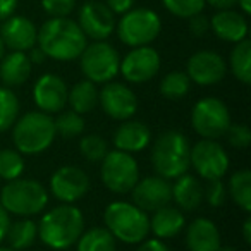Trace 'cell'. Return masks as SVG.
<instances>
[{
    "label": "cell",
    "mask_w": 251,
    "mask_h": 251,
    "mask_svg": "<svg viewBox=\"0 0 251 251\" xmlns=\"http://www.w3.org/2000/svg\"><path fill=\"white\" fill-rule=\"evenodd\" d=\"M36 45L43 50L47 59L69 62L79 59L88 45V38L73 19L50 18L38 28Z\"/></svg>",
    "instance_id": "1"
},
{
    "label": "cell",
    "mask_w": 251,
    "mask_h": 251,
    "mask_svg": "<svg viewBox=\"0 0 251 251\" xmlns=\"http://www.w3.org/2000/svg\"><path fill=\"white\" fill-rule=\"evenodd\" d=\"M84 230V217L77 206L62 205L55 206L42 217L38 224V237L50 250H67Z\"/></svg>",
    "instance_id": "2"
},
{
    "label": "cell",
    "mask_w": 251,
    "mask_h": 251,
    "mask_svg": "<svg viewBox=\"0 0 251 251\" xmlns=\"http://www.w3.org/2000/svg\"><path fill=\"white\" fill-rule=\"evenodd\" d=\"M105 229L126 244H140L150 232V217L134 203L112 201L103 212Z\"/></svg>",
    "instance_id": "3"
},
{
    "label": "cell",
    "mask_w": 251,
    "mask_h": 251,
    "mask_svg": "<svg viewBox=\"0 0 251 251\" xmlns=\"http://www.w3.org/2000/svg\"><path fill=\"white\" fill-rule=\"evenodd\" d=\"M12 141L21 155H38L52 147L57 136L53 117L45 112H28L14 122Z\"/></svg>",
    "instance_id": "4"
},
{
    "label": "cell",
    "mask_w": 251,
    "mask_h": 251,
    "mask_svg": "<svg viewBox=\"0 0 251 251\" xmlns=\"http://www.w3.org/2000/svg\"><path fill=\"white\" fill-rule=\"evenodd\" d=\"M189 140L179 131H165L151 147V165L160 177L176 179L189 171Z\"/></svg>",
    "instance_id": "5"
},
{
    "label": "cell",
    "mask_w": 251,
    "mask_h": 251,
    "mask_svg": "<svg viewBox=\"0 0 251 251\" xmlns=\"http://www.w3.org/2000/svg\"><path fill=\"white\" fill-rule=\"evenodd\" d=\"M49 203V191L36 179H14L0 189V205L7 213L31 217L43 212Z\"/></svg>",
    "instance_id": "6"
},
{
    "label": "cell",
    "mask_w": 251,
    "mask_h": 251,
    "mask_svg": "<svg viewBox=\"0 0 251 251\" xmlns=\"http://www.w3.org/2000/svg\"><path fill=\"white\" fill-rule=\"evenodd\" d=\"M115 31L124 45L145 47L158 38L162 31V19L155 11L148 7H138L124 12L115 23Z\"/></svg>",
    "instance_id": "7"
},
{
    "label": "cell",
    "mask_w": 251,
    "mask_h": 251,
    "mask_svg": "<svg viewBox=\"0 0 251 251\" xmlns=\"http://www.w3.org/2000/svg\"><path fill=\"white\" fill-rule=\"evenodd\" d=\"M79 66L84 79L95 84H105L119 74L121 57L110 43L101 40L84 47L79 55Z\"/></svg>",
    "instance_id": "8"
},
{
    "label": "cell",
    "mask_w": 251,
    "mask_h": 251,
    "mask_svg": "<svg viewBox=\"0 0 251 251\" xmlns=\"http://www.w3.org/2000/svg\"><path fill=\"white\" fill-rule=\"evenodd\" d=\"M100 177L103 186L115 195H126L140 181V167L131 153L121 150L108 151L101 160Z\"/></svg>",
    "instance_id": "9"
},
{
    "label": "cell",
    "mask_w": 251,
    "mask_h": 251,
    "mask_svg": "<svg viewBox=\"0 0 251 251\" xmlns=\"http://www.w3.org/2000/svg\"><path fill=\"white\" fill-rule=\"evenodd\" d=\"M230 124V112L220 98L205 97L193 105L191 126L203 140H219L226 136Z\"/></svg>",
    "instance_id": "10"
},
{
    "label": "cell",
    "mask_w": 251,
    "mask_h": 251,
    "mask_svg": "<svg viewBox=\"0 0 251 251\" xmlns=\"http://www.w3.org/2000/svg\"><path fill=\"white\" fill-rule=\"evenodd\" d=\"M229 155L217 140H200L189 151V167L205 181L222 179L229 171Z\"/></svg>",
    "instance_id": "11"
},
{
    "label": "cell",
    "mask_w": 251,
    "mask_h": 251,
    "mask_svg": "<svg viewBox=\"0 0 251 251\" xmlns=\"http://www.w3.org/2000/svg\"><path fill=\"white\" fill-rule=\"evenodd\" d=\"M160 53L153 47H134L131 52L126 53L124 59H121L119 73L127 83L141 84L153 79L160 71Z\"/></svg>",
    "instance_id": "12"
},
{
    "label": "cell",
    "mask_w": 251,
    "mask_h": 251,
    "mask_svg": "<svg viewBox=\"0 0 251 251\" xmlns=\"http://www.w3.org/2000/svg\"><path fill=\"white\" fill-rule=\"evenodd\" d=\"M50 191L59 201L74 205L90 191V177L77 165H62L50 177Z\"/></svg>",
    "instance_id": "13"
},
{
    "label": "cell",
    "mask_w": 251,
    "mask_h": 251,
    "mask_svg": "<svg viewBox=\"0 0 251 251\" xmlns=\"http://www.w3.org/2000/svg\"><path fill=\"white\" fill-rule=\"evenodd\" d=\"M77 25L84 36L93 42L107 40L115 31V16L100 0H86L77 14Z\"/></svg>",
    "instance_id": "14"
},
{
    "label": "cell",
    "mask_w": 251,
    "mask_h": 251,
    "mask_svg": "<svg viewBox=\"0 0 251 251\" xmlns=\"http://www.w3.org/2000/svg\"><path fill=\"white\" fill-rule=\"evenodd\" d=\"M98 103L114 121H127L138 112V97L122 83L108 81L98 91Z\"/></svg>",
    "instance_id": "15"
},
{
    "label": "cell",
    "mask_w": 251,
    "mask_h": 251,
    "mask_svg": "<svg viewBox=\"0 0 251 251\" xmlns=\"http://www.w3.org/2000/svg\"><path fill=\"white\" fill-rule=\"evenodd\" d=\"M186 74L191 83L200 86H212L226 77L227 64L220 53L213 50H200L189 57Z\"/></svg>",
    "instance_id": "16"
},
{
    "label": "cell",
    "mask_w": 251,
    "mask_h": 251,
    "mask_svg": "<svg viewBox=\"0 0 251 251\" xmlns=\"http://www.w3.org/2000/svg\"><path fill=\"white\" fill-rule=\"evenodd\" d=\"M67 88L66 81L57 74H43L36 79L33 86V100L40 112L45 114H59L67 105Z\"/></svg>",
    "instance_id": "17"
},
{
    "label": "cell",
    "mask_w": 251,
    "mask_h": 251,
    "mask_svg": "<svg viewBox=\"0 0 251 251\" xmlns=\"http://www.w3.org/2000/svg\"><path fill=\"white\" fill-rule=\"evenodd\" d=\"M131 193H133V203L143 212H155L169 205L172 200L171 182L160 176H148L138 181Z\"/></svg>",
    "instance_id": "18"
},
{
    "label": "cell",
    "mask_w": 251,
    "mask_h": 251,
    "mask_svg": "<svg viewBox=\"0 0 251 251\" xmlns=\"http://www.w3.org/2000/svg\"><path fill=\"white\" fill-rule=\"evenodd\" d=\"M36 36H38V28L31 19L25 16L12 14L2 23L0 28V38L5 49L11 52H28L36 45Z\"/></svg>",
    "instance_id": "19"
},
{
    "label": "cell",
    "mask_w": 251,
    "mask_h": 251,
    "mask_svg": "<svg viewBox=\"0 0 251 251\" xmlns=\"http://www.w3.org/2000/svg\"><path fill=\"white\" fill-rule=\"evenodd\" d=\"M210 29L219 40L227 43H239L248 36V21L243 12L234 9L217 11L210 19Z\"/></svg>",
    "instance_id": "20"
},
{
    "label": "cell",
    "mask_w": 251,
    "mask_h": 251,
    "mask_svg": "<svg viewBox=\"0 0 251 251\" xmlns=\"http://www.w3.org/2000/svg\"><path fill=\"white\" fill-rule=\"evenodd\" d=\"M112 140H114L115 150L133 155L145 150L151 143V131L145 122L127 119L115 129Z\"/></svg>",
    "instance_id": "21"
},
{
    "label": "cell",
    "mask_w": 251,
    "mask_h": 251,
    "mask_svg": "<svg viewBox=\"0 0 251 251\" xmlns=\"http://www.w3.org/2000/svg\"><path fill=\"white\" fill-rule=\"evenodd\" d=\"M186 246L189 251H219L222 246L219 227L206 217L195 219L186 227Z\"/></svg>",
    "instance_id": "22"
},
{
    "label": "cell",
    "mask_w": 251,
    "mask_h": 251,
    "mask_svg": "<svg viewBox=\"0 0 251 251\" xmlns=\"http://www.w3.org/2000/svg\"><path fill=\"white\" fill-rule=\"evenodd\" d=\"M172 200L176 201L179 210H186L191 212L196 210L203 203V186L195 176L191 174H182L176 177V182L171 184Z\"/></svg>",
    "instance_id": "23"
},
{
    "label": "cell",
    "mask_w": 251,
    "mask_h": 251,
    "mask_svg": "<svg viewBox=\"0 0 251 251\" xmlns=\"http://www.w3.org/2000/svg\"><path fill=\"white\" fill-rule=\"evenodd\" d=\"M184 227L186 219L181 210L176 206H162V208L155 210L150 219V232H153V236L162 241L176 237Z\"/></svg>",
    "instance_id": "24"
},
{
    "label": "cell",
    "mask_w": 251,
    "mask_h": 251,
    "mask_svg": "<svg viewBox=\"0 0 251 251\" xmlns=\"http://www.w3.org/2000/svg\"><path fill=\"white\" fill-rule=\"evenodd\" d=\"M31 66L26 52H11L0 60V81L7 88H16L29 79Z\"/></svg>",
    "instance_id": "25"
},
{
    "label": "cell",
    "mask_w": 251,
    "mask_h": 251,
    "mask_svg": "<svg viewBox=\"0 0 251 251\" xmlns=\"http://www.w3.org/2000/svg\"><path fill=\"white\" fill-rule=\"evenodd\" d=\"M67 103L71 105V110L84 115L91 112L98 105V88L95 83L83 79L76 83L67 93Z\"/></svg>",
    "instance_id": "26"
},
{
    "label": "cell",
    "mask_w": 251,
    "mask_h": 251,
    "mask_svg": "<svg viewBox=\"0 0 251 251\" xmlns=\"http://www.w3.org/2000/svg\"><path fill=\"white\" fill-rule=\"evenodd\" d=\"M36 237H38V224L33 222L31 219H21L18 222H11L7 234H5L9 248L16 251L31 248L35 244Z\"/></svg>",
    "instance_id": "27"
},
{
    "label": "cell",
    "mask_w": 251,
    "mask_h": 251,
    "mask_svg": "<svg viewBox=\"0 0 251 251\" xmlns=\"http://www.w3.org/2000/svg\"><path fill=\"white\" fill-rule=\"evenodd\" d=\"M227 193L243 212H251V172L250 169L236 171L229 179Z\"/></svg>",
    "instance_id": "28"
},
{
    "label": "cell",
    "mask_w": 251,
    "mask_h": 251,
    "mask_svg": "<svg viewBox=\"0 0 251 251\" xmlns=\"http://www.w3.org/2000/svg\"><path fill=\"white\" fill-rule=\"evenodd\" d=\"M229 67L237 81L243 84L251 83V42L248 38L234 43L229 57Z\"/></svg>",
    "instance_id": "29"
},
{
    "label": "cell",
    "mask_w": 251,
    "mask_h": 251,
    "mask_svg": "<svg viewBox=\"0 0 251 251\" xmlns=\"http://www.w3.org/2000/svg\"><path fill=\"white\" fill-rule=\"evenodd\" d=\"M115 237L105 227H91L83 230L76 241V251H115Z\"/></svg>",
    "instance_id": "30"
},
{
    "label": "cell",
    "mask_w": 251,
    "mask_h": 251,
    "mask_svg": "<svg viewBox=\"0 0 251 251\" xmlns=\"http://www.w3.org/2000/svg\"><path fill=\"white\" fill-rule=\"evenodd\" d=\"M191 90V79L184 71H171L160 81V93L167 100H181Z\"/></svg>",
    "instance_id": "31"
},
{
    "label": "cell",
    "mask_w": 251,
    "mask_h": 251,
    "mask_svg": "<svg viewBox=\"0 0 251 251\" xmlns=\"http://www.w3.org/2000/svg\"><path fill=\"white\" fill-rule=\"evenodd\" d=\"M19 100L18 95L7 86H0V133L9 131L18 121Z\"/></svg>",
    "instance_id": "32"
},
{
    "label": "cell",
    "mask_w": 251,
    "mask_h": 251,
    "mask_svg": "<svg viewBox=\"0 0 251 251\" xmlns=\"http://www.w3.org/2000/svg\"><path fill=\"white\" fill-rule=\"evenodd\" d=\"M25 172V158L18 150L4 148L0 150V179L14 181Z\"/></svg>",
    "instance_id": "33"
},
{
    "label": "cell",
    "mask_w": 251,
    "mask_h": 251,
    "mask_svg": "<svg viewBox=\"0 0 251 251\" xmlns=\"http://www.w3.org/2000/svg\"><path fill=\"white\" fill-rule=\"evenodd\" d=\"M53 124H55L57 134H60L62 138H76L79 134H83L84 131L83 115L74 110L60 112L59 117L53 119Z\"/></svg>",
    "instance_id": "34"
},
{
    "label": "cell",
    "mask_w": 251,
    "mask_h": 251,
    "mask_svg": "<svg viewBox=\"0 0 251 251\" xmlns=\"http://www.w3.org/2000/svg\"><path fill=\"white\" fill-rule=\"evenodd\" d=\"M79 153L88 162H101L108 153V143L98 134H86L79 141Z\"/></svg>",
    "instance_id": "35"
},
{
    "label": "cell",
    "mask_w": 251,
    "mask_h": 251,
    "mask_svg": "<svg viewBox=\"0 0 251 251\" xmlns=\"http://www.w3.org/2000/svg\"><path fill=\"white\" fill-rule=\"evenodd\" d=\"M162 4L176 18L189 19L191 16L203 12L206 2L205 0H162Z\"/></svg>",
    "instance_id": "36"
},
{
    "label": "cell",
    "mask_w": 251,
    "mask_h": 251,
    "mask_svg": "<svg viewBox=\"0 0 251 251\" xmlns=\"http://www.w3.org/2000/svg\"><path fill=\"white\" fill-rule=\"evenodd\" d=\"M229 193H227V184H224L222 179H215V181H208L206 188H203V200H206L210 206L219 208V206L226 205Z\"/></svg>",
    "instance_id": "37"
},
{
    "label": "cell",
    "mask_w": 251,
    "mask_h": 251,
    "mask_svg": "<svg viewBox=\"0 0 251 251\" xmlns=\"http://www.w3.org/2000/svg\"><path fill=\"white\" fill-rule=\"evenodd\" d=\"M42 9L50 18H69L76 9V0H42Z\"/></svg>",
    "instance_id": "38"
},
{
    "label": "cell",
    "mask_w": 251,
    "mask_h": 251,
    "mask_svg": "<svg viewBox=\"0 0 251 251\" xmlns=\"http://www.w3.org/2000/svg\"><path fill=\"white\" fill-rule=\"evenodd\" d=\"M226 136L229 143L237 150H244L251 143V131L246 124H230Z\"/></svg>",
    "instance_id": "39"
},
{
    "label": "cell",
    "mask_w": 251,
    "mask_h": 251,
    "mask_svg": "<svg viewBox=\"0 0 251 251\" xmlns=\"http://www.w3.org/2000/svg\"><path fill=\"white\" fill-rule=\"evenodd\" d=\"M189 31H191L193 36H196V38H201V36H205L206 33L210 31V19L206 18L205 14H196V16H191L189 18Z\"/></svg>",
    "instance_id": "40"
},
{
    "label": "cell",
    "mask_w": 251,
    "mask_h": 251,
    "mask_svg": "<svg viewBox=\"0 0 251 251\" xmlns=\"http://www.w3.org/2000/svg\"><path fill=\"white\" fill-rule=\"evenodd\" d=\"M105 5L114 12V16H122L133 9L134 0H105Z\"/></svg>",
    "instance_id": "41"
},
{
    "label": "cell",
    "mask_w": 251,
    "mask_h": 251,
    "mask_svg": "<svg viewBox=\"0 0 251 251\" xmlns=\"http://www.w3.org/2000/svg\"><path fill=\"white\" fill-rule=\"evenodd\" d=\"M136 251H171V250H169V246L162 239H157V237H153V239L141 241L140 248H138Z\"/></svg>",
    "instance_id": "42"
},
{
    "label": "cell",
    "mask_w": 251,
    "mask_h": 251,
    "mask_svg": "<svg viewBox=\"0 0 251 251\" xmlns=\"http://www.w3.org/2000/svg\"><path fill=\"white\" fill-rule=\"evenodd\" d=\"M18 9V0H0V23L11 18Z\"/></svg>",
    "instance_id": "43"
},
{
    "label": "cell",
    "mask_w": 251,
    "mask_h": 251,
    "mask_svg": "<svg viewBox=\"0 0 251 251\" xmlns=\"http://www.w3.org/2000/svg\"><path fill=\"white\" fill-rule=\"evenodd\" d=\"M210 7L215 11H226V9H234L237 5V0H205Z\"/></svg>",
    "instance_id": "44"
},
{
    "label": "cell",
    "mask_w": 251,
    "mask_h": 251,
    "mask_svg": "<svg viewBox=\"0 0 251 251\" xmlns=\"http://www.w3.org/2000/svg\"><path fill=\"white\" fill-rule=\"evenodd\" d=\"M9 224H11V219H9V213L5 212V208L0 205V243L5 239V234H7Z\"/></svg>",
    "instance_id": "45"
},
{
    "label": "cell",
    "mask_w": 251,
    "mask_h": 251,
    "mask_svg": "<svg viewBox=\"0 0 251 251\" xmlns=\"http://www.w3.org/2000/svg\"><path fill=\"white\" fill-rule=\"evenodd\" d=\"M28 59H29V62L31 64H43L47 60V55L43 53V50L40 49L38 45H35L33 49H29L28 50Z\"/></svg>",
    "instance_id": "46"
},
{
    "label": "cell",
    "mask_w": 251,
    "mask_h": 251,
    "mask_svg": "<svg viewBox=\"0 0 251 251\" xmlns=\"http://www.w3.org/2000/svg\"><path fill=\"white\" fill-rule=\"evenodd\" d=\"M243 239L246 244H251V219L246 217V220L243 222Z\"/></svg>",
    "instance_id": "47"
},
{
    "label": "cell",
    "mask_w": 251,
    "mask_h": 251,
    "mask_svg": "<svg viewBox=\"0 0 251 251\" xmlns=\"http://www.w3.org/2000/svg\"><path fill=\"white\" fill-rule=\"evenodd\" d=\"M237 7L241 9L244 16L251 14V0H237Z\"/></svg>",
    "instance_id": "48"
},
{
    "label": "cell",
    "mask_w": 251,
    "mask_h": 251,
    "mask_svg": "<svg viewBox=\"0 0 251 251\" xmlns=\"http://www.w3.org/2000/svg\"><path fill=\"white\" fill-rule=\"evenodd\" d=\"M219 251H237V250L234 246H220Z\"/></svg>",
    "instance_id": "49"
},
{
    "label": "cell",
    "mask_w": 251,
    "mask_h": 251,
    "mask_svg": "<svg viewBox=\"0 0 251 251\" xmlns=\"http://www.w3.org/2000/svg\"><path fill=\"white\" fill-rule=\"evenodd\" d=\"M4 52H5V47H4V42H2V38H0V60H2V57H4Z\"/></svg>",
    "instance_id": "50"
},
{
    "label": "cell",
    "mask_w": 251,
    "mask_h": 251,
    "mask_svg": "<svg viewBox=\"0 0 251 251\" xmlns=\"http://www.w3.org/2000/svg\"><path fill=\"white\" fill-rule=\"evenodd\" d=\"M0 251H16V250H12V248H4V246H0Z\"/></svg>",
    "instance_id": "51"
}]
</instances>
